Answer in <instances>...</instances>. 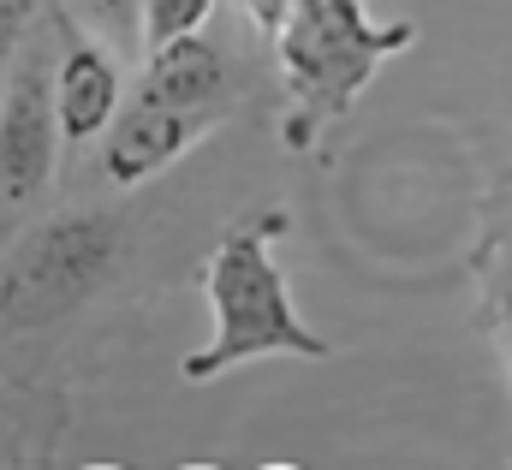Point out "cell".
I'll use <instances>...</instances> for the list:
<instances>
[{"label":"cell","instance_id":"4","mask_svg":"<svg viewBox=\"0 0 512 470\" xmlns=\"http://www.w3.org/2000/svg\"><path fill=\"white\" fill-rule=\"evenodd\" d=\"M60 102H54V78H48V54L24 48L12 84H6V108H0V203H36L42 185L54 179V155H60Z\"/></svg>","mask_w":512,"mask_h":470},{"label":"cell","instance_id":"12","mask_svg":"<svg viewBox=\"0 0 512 470\" xmlns=\"http://www.w3.org/2000/svg\"><path fill=\"white\" fill-rule=\"evenodd\" d=\"M268 470H298V465H268Z\"/></svg>","mask_w":512,"mask_h":470},{"label":"cell","instance_id":"2","mask_svg":"<svg viewBox=\"0 0 512 470\" xmlns=\"http://www.w3.org/2000/svg\"><path fill=\"white\" fill-rule=\"evenodd\" d=\"M411 42V24H376L364 0H292L280 30V72L304 114H346L387 54Z\"/></svg>","mask_w":512,"mask_h":470},{"label":"cell","instance_id":"3","mask_svg":"<svg viewBox=\"0 0 512 470\" xmlns=\"http://www.w3.org/2000/svg\"><path fill=\"white\" fill-rule=\"evenodd\" d=\"M120 256V227L108 215H60L18 244L6 268V310L12 316H54L90 298Z\"/></svg>","mask_w":512,"mask_h":470},{"label":"cell","instance_id":"5","mask_svg":"<svg viewBox=\"0 0 512 470\" xmlns=\"http://www.w3.org/2000/svg\"><path fill=\"white\" fill-rule=\"evenodd\" d=\"M203 125L185 114V108H161V102H143L137 96V108L114 119V137H108V179L114 185H143L149 173H161L167 161H179L185 155V143L197 137Z\"/></svg>","mask_w":512,"mask_h":470},{"label":"cell","instance_id":"11","mask_svg":"<svg viewBox=\"0 0 512 470\" xmlns=\"http://www.w3.org/2000/svg\"><path fill=\"white\" fill-rule=\"evenodd\" d=\"M239 6L251 12L256 30H274V36H280V30H286V18H292V0H239Z\"/></svg>","mask_w":512,"mask_h":470},{"label":"cell","instance_id":"13","mask_svg":"<svg viewBox=\"0 0 512 470\" xmlns=\"http://www.w3.org/2000/svg\"><path fill=\"white\" fill-rule=\"evenodd\" d=\"M0 411H6V399H0Z\"/></svg>","mask_w":512,"mask_h":470},{"label":"cell","instance_id":"7","mask_svg":"<svg viewBox=\"0 0 512 470\" xmlns=\"http://www.w3.org/2000/svg\"><path fill=\"white\" fill-rule=\"evenodd\" d=\"M221 84H227L221 54H215L209 42H197V36H179V42H167V48L149 54L143 102H161V108H185V114H197V108H209V102L221 96Z\"/></svg>","mask_w":512,"mask_h":470},{"label":"cell","instance_id":"6","mask_svg":"<svg viewBox=\"0 0 512 470\" xmlns=\"http://www.w3.org/2000/svg\"><path fill=\"white\" fill-rule=\"evenodd\" d=\"M54 102H60V131L66 143H90L120 102V72L96 42H72L60 72H54Z\"/></svg>","mask_w":512,"mask_h":470},{"label":"cell","instance_id":"10","mask_svg":"<svg viewBox=\"0 0 512 470\" xmlns=\"http://www.w3.org/2000/svg\"><path fill=\"white\" fill-rule=\"evenodd\" d=\"M24 18H30V0H0V66H6V54L18 48Z\"/></svg>","mask_w":512,"mask_h":470},{"label":"cell","instance_id":"1","mask_svg":"<svg viewBox=\"0 0 512 470\" xmlns=\"http://www.w3.org/2000/svg\"><path fill=\"white\" fill-rule=\"evenodd\" d=\"M209 310H215V340L203 352L185 357V381H215L227 375L233 363L245 357H274V352H292V357H322L328 340H316L292 298H286V280L268 256V233L262 227H239L215 244L209 256Z\"/></svg>","mask_w":512,"mask_h":470},{"label":"cell","instance_id":"8","mask_svg":"<svg viewBox=\"0 0 512 470\" xmlns=\"http://www.w3.org/2000/svg\"><path fill=\"white\" fill-rule=\"evenodd\" d=\"M209 12H215V0H149V12H143L149 54L167 48V42H179V36H197L209 24Z\"/></svg>","mask_w":512,"mask_h":470},{"label":"cell","instance_id":"9","mask_svg":"<svg viewBox=\"0 0 512 470\" xmlns=\"http://www.w3.org/2000/svg\"><path fill=\"white\" fill-rule=\"evenodd\" d=\"M78 12H84L90 24H102V30H114V36H131V30L143 24V12H149V0H78Z\"/></svg>","mask_w":512,"mask_h":470}]
</instances>
